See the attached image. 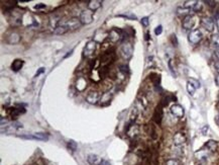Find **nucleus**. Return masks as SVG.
<instances>
[{
    "label": "nucleus",
    "instance_id": "nucleus-28",
    "mask_svg": "<svg viewBox=\"0 0 219 165\" xmlns=\"http://www.w3.org/2000/svg\"><path fill=\"white\" fill-rule=\"evenodd\" d=\"M201 9H202V3L200 1H196L195 4H194V6H193L192 10L195 11V12H199Z\"/></svg>",
    "mask_w": 219,
    "mask_h": 165
},
{
    "label": "nucleus",
    "instance_id": "nucleus-12",
    "mask_svg": "<svg viewBox=\"0 0 219 165\" xmlns=\"http://www.w3.org/2000/svg\"><path fill=\"white\" fill-rule=\"evenodd\" d=\"M194 25H195V21H194V17L192 15H188V16L184 17L183 22H182V26L185 30H192Z\"/></svg>",
    "mask_w": 219,
    "mask_h": 165
},
{
    "label": "nucleus",
    "instance_id": "nucleus-41",
    "mask_svg": "<svg viewBox=\"0 0 219 165\" xmlns=\"http://www.w3.org/2000/svg\"><path fill=\"white\" fill-rule=\"evenodd\" d=\"M206 131H208V126H205L203 129H202V133H203V135H206V134H205Z\"/></svg>",
    "mask_w": 219,
    "mask_h": 165
},
{
    "label": "nucleus",
    "instance_id": "nucleus-11",
    "mask_svg": "<svg viewBox=\"0 0 219 165\" xmlns=\"http://www.w3.org/2000/svg\"><path fill=\"white\" fill-rule=\"evenodd\" d=\"M21 40L20 35L17 31H12L9 35H7V43L10 44V45H15V44H18Z\"/></svg>",
    "mask_w": 219,
    "mask_h": 165
},
{
    "label": "nucleus",
    "instance_id": "nucleus-42",
    "mask_svg": "<svg viewBox=\"0 0 219 165\" xmlns=\"http://www.w3.org/2000/svg\"><path fill=\"white\" fill-rule=\"evenodd\" d=\"M215 82H216L217 85L219 86V74H218V75H216V77H215Z\"/></svg>",
    "mask_w": 219,
    "mask_h": 165
},
{
    "label": "nucleus",
    "instance_id": "nucleus-4",
    "mask_svg": "<svg viewBox=\"0 0 219 165\" xmlns=\"http://www.w3.org/2000/svg\"><path fill=\"white\" fill-rule=\"evenodd\" d=\"M188 40L189 42L192 44V45H197L198 43H200L202 40V33L200 30H193L190 31V34L188 35Z\"/></svg>",
    "mask_w": 219,
    "mask_h": 165
},
{
    "label": "nucleus",
    "instance_id": "nucleus-17",
    "mask_svg": "<svg viewBox=\"0 0 219 165\" xmlns=\"http://www.w3.org/2000/svg\"><path fill=\"white\" fill-rule=\"evenodd\" d=\"M191 9L190 8H187V7H178L177 8V14L179 15V16H188V15H191Z\"/></svg>",
    "mask_w": 219,
    "mask_h": 165
},
{
    "label": "nucleus",
    "instance_id": "nucleus-43",
    "mask_svg": "<svg viewBox=\"0 0 219 165\" xmlns=\"http://www.w3.org/2000/svg\"><path fill=\"white\" fill-rule=\"evenodd\" d=\"M72 53H73V50H72L71 52H69V53H68L66 56H65V58H67V57H69V56H71V55H72Z\"/></svg>",
    "mask_w": 219,
    "mask_h": 165
},
{
    "label": "nucleus",
    "instance_id": "nucleus-6",
    "mask_svg": "<svg viewBox=\"0 0 219 165\" xmlns=\"http://www.w3.org/2000/svg\"><path fill=\"white\" fill-rule=\"evenodd\" d=\"M95 51H96V42L89 41L84 48V56L87 58H90L94 55Z\"/></svg>",
    "mask_w": 219,
    "mask_h": 165
},
{
    "label": "nucleus",
    "instance_id": "nucleus-13",
    "mask_svg": "<svg viewBox=\"0 0 219 165\" xmlns=\"http://www.w3.org/2000/svg\"><path fill=\"white\" fill-rule=\"evenodd\" d=\"M101 5H102V1H100V0H90V1H88V9L91 10V11H95L98 8H100Z\"/></svg>",
    "mask_w": 219,
    "mask_h": 165
},
{
    "label": "nucleus",
    "instance_id": "nucleus-30",
    "mask_svg": "<svg viewBox=\"0 0 219 165\" xmlns=\"http://www.w3.org/2000/svg\"><path fill=\"white\" fill-rule=\"evenodd\" d=\"M166 165H180V161L178 159H169L166 161Z\"/></svg>",
    "mask_w": 219,
    "mask_h": 165
},
{
    "label": "nucleus",
    "instance_id": "nucleus-36",
    "mask_svg": "<svg viewBox=\"0 0 219 165\" xmlns=\"http://www.w3.org/2000/svg\"><path fill=\"white\" fill-rule=\"evenodd\" d=\"M172 42H173V44H174V46H178V41H177L175 35H172Z\"/></svg>",
    "mask_w": 219,
    "mask_h": 165
},
{
    "label": "nucleus",
    "instance_id": "nucleus-18",
    "mask_svg": "<svg viewBox=\"0 0 219 165\" xmlns=\"http://www.w3.org/2000/svg\"><path fill=\"white\" fill-rule=\"evenodd\" d=\"M205 146L207 147V149L209 151H211V152H215L217 150V147H218V144L216 141H214V140H209L207 141V143L205 144Z\"/></svg>",
    "mask_w": 219,
    "mask_h": 165
},
{
    "label": "nucleus",
    "instance_id": "nucleus-38",
    "mask_svg": "<svg viewBox=\"0 0 219 165\" xmlns=\"http://www.w3.org/2000/svg\"><path fill=\"white\" fill-rule=\"evenodd\" d=\"M205 3H207V4L209 6H211V7H214L216 5V2L215 1H205Z\"/></svg>",
    "mask_w": 219,
    "mask_h": 165
},
{
    "label": "nucleus",
    "instance_id": "nucleus-32",
    "mask_svg": "<svg viewBox=\"0 0 219 165\" xmlns=\"http://www.w3.org/2000/svg\"><path fill=\"white\" fill-rule=\"evenodd\" d=\"M141 25H143V26H144V27H147V26H148V25H149V21H148V17H144L143 19H141Z\"/></svg>",
    "mask_w": 219,
    "mask_h": 165
},
{
    "label": "nucleus",
    "instance_id": "nucleus-35",
    "mask_svg": "<svg viewBox=\"0 0 219 165\" xmlns=\"http://www.w3.org/2000/svg\"><path fill=\"white\" fill-rule=\"evenodd\" d=\"M97 165H110V163H109L107 160L102 159V160H100L98 163H97Z\"/></svg>",
    "mask_w": 219,
    "mask_h": 165
},
{
    "label": "nucleus",
    "instance_id": "nucleus-26",
    "mask_svg": "<svg viewBox=\"0 0 219 165\" xmlns=\"http://www.w3.org/2000/svg\"><path fill=\"white\" fill-rule=\"evenodd\" d=\"M211 42L214 47H216L217 49H219V35H214L211 39Z\"/></svg>",
    "mask_w": 219,
    "mask_h": 165
},
{
    "label": "nucleus",
    "instance_id": "nucleus-44",
    "mask_svg": "<svg viewBox=\"0 0 219 165\" xmlns=\"http://www.w3.org/2000/svg\"><path fill=\"white\" fill-rule=\"evenodd\" d=\"M216 25H217V29H218V31H219V17L216 19Z\"/></svg>",
    "mask_w": 219,
    "mask_h": 165
},
{
    "label": "nucleus",
    "instance_id": "nucleus-25",
    "mask_svg": "<svg viewBox=\"0 0 219 165\" xmlns=\"http://www.w3.org/2000/svg\"><path fill=\"white\" fill-rule=\"evenodd\" d=\"M77 147H78V145H77V143L75 142V141L70 140V141L68 142V148L70 149V150L76 151V150H77Z\"/></svg>",
    "mask_w": 219,
    "mask_h": 165
},
{
    "label": "nucleus",
    "instance_id": "nucleus-8",
    "mask_svg": "<svg viewBox=\"0 0 219 165\" xmlns=\"http://www.w3.org/2000/svg\"><path fill=\"white\" fill-rule=\"evenodd\" d=\"M201 26H203L206 31L211 33L214 30V21L211 17H203L201 19Z\"/></svg>",
    "mask_w": 219,
    "mask_h": 165
},
{
    "label": "nucleus",
    "instance_id": "nucleus-22",
    "mask_svg": "<svg viewBox=\"0 0 219 165\" xmlns=\"http://www.w3.org/2000/svg\"><path fill=\"white\" fill-rule=\"evenodd\" d=\"M34 140H39V141H48V136L44 133H35L34 134Z\"/></svg>",
    "mask_w": 219,
    "mask_h": 165
},
{
    "label": "nucleus",
    "instance_id": "nucleus-9",
    "mask_svg": "<svg viewBox=\"0 0 219 165\" xmlns=\"http://www.w3.org/2000/svg\"><path fill=\"white\" fill-rule=\"evenodd\" d=\"M173 142H174V145H175L176 147H180L186 142V137H185V135L183 134V133L178 132L173 137Z\"/></svg>",
    "mask_w": 219,
    "mask_h": 165
},
{
    "label": "nucleus",
    "instance_id": "nucleus-46",
    "mask_svg": "<svg viewBox=\"0 0 219 165\" xmlns=\"http://www.w3.org/2000/svg\"><path fill=\"white\" fill-rule=\"evenodd\" d=\"M218 100H219V94H218Z\"/></svg>",
    "mask_w": 219,
    "mask_h": 165
},
{
    "label": "nucleus",
    "instance_id": "nucleus-7",
    "mask_svg": "<svg viewBox=\"0 0 219 165\" xmlns=\"http://www.w3.org/2000/svg\"><path fill=\"white\" fill-rule=\"evenodd\" d=\"M171 112L173 116H175L176 118H183L184 115H185V111H184V107L180 106V104H174V106H171Z\"/></svg>",
    "mask_w": 219,
    "mask_h": 165
},
{
    "label": "nucleus",
    "instance_id": "nucleus-40",
    "mask_svg": "<svg viewBox=\"0 0 219 165\" xmlns=\"http://www.w3.org/2000/svg\"><path fill=\"white\" fill-rule=\"evenodd\" d=\"M215 70L218 72V74H219V61H217L215 63Z\"/></svg>",
    "mask_w": 219,
    "mask_h": 165
},
{
    "label": "nucleus",
    "instance_id": "nucleus-20",
    "mask_svg": "<svg viewBox=\"0 0 219 165\" xmlns=\"http://www.w3.org/2000/svg\"><path fill=\"white\" fill-rule=\"evenodd\" d=\"M25 111H24V108H12V111L10 112V116L12 119H17V116L20 115V114H23V112Z\"/></svg>",
    "mask_w": 219,
    "mask_h": 165
},
{
    "label": "nucleus",
    "instance_id": "nucleus-27",
    "mask_svg": "<svg viewBox=\"0 0 219 165\" xmlns=\"http://www.w3.org/2000/svg\"><path fill=\"white\" fill-rule=\"evenodd\" d=\"M187 91H188V93H189L190 95H193L194 93H195L196 88L194 87L190 82H188V83H187Z\"/></svg>",
    "mask_w": 219,
    "mask_h": 165
},
{
    "label": "nucleus",
    "instance_id": "nucleus-45",
    "mask_svg": "<svg viewBox=\"0 0 219 165\" xmlns=\"http://www.w3.org/2000/svg\"><path fill=\"white\" fill-rule=\"evenodd\" d=\"M216 56H217V58L219 59V49H216Z\"/></svg>",
    "mask_w": 219,
    "mask_h": 165
},
{
    "label": "nucleus",
    "instance_id": "nucleus-37",
    "mask_svg": "<svg viewBox=\"0 0 219 165\" xmlns=\"http://www.w3.org/2000/svg\"><path fill=\"white\" fill-rule=\"evenodd\" d=\"M44 7H46V4H43V3H40V4L35 5L34 8L35 9H42V8H44Z\"/></svg>",
    "mask_w": 219,
    "mask_h": 165
},
{
    "label": "nucleus",
    "instance_id": "nucleus-5",
    "mask_svg": "<svg viewBox=\"0 0 219 165\" xmlns=\"http://www.w3.org/2000/svg\"><path fill=\"white\" fill-rule=\"evenodd\" d=\"M80 21L82 22V25H90L93 21V11L86 9L83 10L80 14Z\"/></svg>",
    "mask_w": 219,
    "mask_h": 165
},
{
    "label": "nucleus",
    "instance_id": "nucleus-2",
    "mask_svg": "<svg viewBox=\"0 0 219 165\" xmlns=\"http://www.w3.org/2000/svg\"><path fill=\"white\" fill-rule=\"evenodd\" d=\"M108 39L112 43H117L123 39V31L119 29H112L108 34Z\"/></svg>",
    "mask_w": 219,
    "mask_h": 165
},
{
    "label": "nucleus",
    "instance_id": "nucleus-34",
    "mask_svg": "<svg viewBox=\"0 0 219 165\" xmlns=\"http://www.w3.org/2000/svg\"><path fill=\"white\" fill-rule=\"evenodd\" d=\"M120 16H124V17H127V18H130V19H136V16L135 14H131V13H127V14H122Z\"/></svg>",
    "mask_w": 219,
    "mask_h": 165
},
{
    "label": "nucleus",
    "instance_id": "nucleus-29",
    "mask_svg": "<svg viewBox=\"0 0 219 165\" xmlns=\"http://www.w3.org/2000/svg\"><path fill=\"white\" fill-rule=\"evenodd\" d=\"M119 71L121 72V73L126 74L129 72V67L127 65H125V64H123V65H120L119 66Z\"/></svg>",
    "mask_w": 219,
    "mask_h": 165
},
{
    "label": "nucleus",
    "instance_id": "nucleus-19",
    "mask_svg": "<svg viewBox=\"0 0 219 165\" xmlns=\"http://www.w3.org/2000/svg\"><path fill=\"white\" fill-rule=\"evenodd\" d=\"M22 66H23V61H22V60L16 59V60H14V61H13V63H12L11 69L16 72V71H19L20 69H21Z\"/></svg>",
    "mask_w": 219,
    "mask_h": 165
},
{
    "label": "nucleus",
    "instance_id": "nucleus-24",
    "mask_svg": "<svg viewBox=\"0 0 219 165\" xmlns=\"http://www.w3.org/2000/svg\"><path fill=\"white\" fill-rule=\"evenodd\" d=\"M111 100V94L110 92H106V93H104L102 96H101V102L104 103V102H110Z\"/></svg>",
    "mask_w": 219,
    "mask_h": 165
},
{
    "label": "nucleus",
    "instance_id": "nucleus-14",
    "mask_svg": "<svg viewBox=\"0 0 219 165\" xmlns=\"http://www.w3.org/2000/svg\"><path fill=\"white\" fill-rule=\"evenodd\" d=\"M162 119H163V110H162V106H157L153 112V120L157 124H161Z\"/></svg>",
    "mask_w": 219,
    "mask_h": 165
},
{
    "label": "nucleus",
    "instance_id": "nucleus-23",
    "mask_svg": "<svg viewBox=\"0 0 219 165\" xmlns=\"http://www.w3.org/2000/svg\"><path fill=\"white\" fill-rule=\"evenodd\" d=\"M87 161H88V163L91 164V165H94V164L97 165V161H98V156L95 155V154H89L88 157H87Z\"/></svg>",
    "mask_w": 219,
    "mask_h": 165
},
{
    "label": "nucleus",
    "instance_id": "nucleus-16",
    "mask_svg": "<svg viewBox=\"0 0 219 165\" xmlns=\"http://www.w3.org/2000/svg\"><path fill=\"white\" fill-rule=\"evenodd\" d=\"M76 87L79 91H83L87 87V81L83 77H79L76 81Z\"/></svg>",
    "mask_w": 219,
    "mask_h": 165
},
{
    "label": "nucleus",
    "instance_id": "nucleus-21",
    "mask_svg": "<svg viewBox=\"0 0 219 165\" xmlns=\"http://www.w3.org/2000/svg\"><path fill=\"white\" fill-rule=\"evenodd\" d=\"M67 31H68V30H67L66 26H63V25H59L54 30V34H56V35H64V34H66Z\"/></svg>",
    "mask_w": 219,
    "mask_h": 165
},
{
    "label": "nucleus",
    "instance_id": "nucleus-10",
    "mask_svg": "<svg viewBox=\"0 0 219 165\" xmlns=\"http://www.w3.org/2000/svg\"><path fill=\"white\" fill-rule=\"evenodd\" d=\"M100 99V93L98 91H90L86 96V101L91 104H96Z\"/></svg>",
    "mask_w": 219,
    "mask_h": 165
},
{
    "label": "nucleus",
    "instance_id": "nucleus-39",
    "mask_svg": "<svg viewBox=\"0 0 219 165\" xmlns=\"http://www.w3.org/2000/svg\"><path fill=\"white\" fill-rule=\"evenodd\" d=\"M43 71H44V68H40V69L38 71V72H36V73H35V76H39V74H42V73H43Z\"/></svg>",
    "mask_w": 219,
    "mask_h": 165
},
{
    "label": "nucleus",
    "instance_id": "nucleus-33",
    "mask_svg": "<svg viewBox=\"0 0 219 165\" xmlns=\"http://www.w3.org/2000/svg\"><path fill=\"white\" fill-rule=\"evenodd\" d=\"M162 33H163V26H157L156 30H155V34H156L157 35H160Z\"/></svg>",
    "mask_w": 219,
    "mask_h": 165
},
{
    "label": "nucleus",
    "instance_id": "nucleus-15",
    "mask_svg": "<svg viewBox=\"0 0 219 165\" xmlns=\"http://www.w3.org/2000/svg\"><path fill=\"white\" fill-rule=\"evenodd\" d=\"M112 53H104L102 55V58H101V64H102L103 66L105 67H107L108 64H110L112 62V60H113V57H112Z\"/></svg>",
    "mask_w": 219,
    "mask_h": 165
},
{
    "label": "nucleus",
    "instance_id": "nucleus-1",
    "mask_svg": "<svg viewBox=\"0 0 219 165\" xmlns=\"http://www.w3.org/2000/svg\"><path fill=\"white\" fill-rule=\"evenodd\" d=\"M63 26H66L68 31H76L82 26V22L80 21V18L78 17H71L69 21L63 23Z\"/></svg>",
    "mask_w": 219,
    "mask_h": 165
},
{
    "label": "nucleus",
    "instance_id": "nucleus-31",
    "mask_svg": "<svg viewBox=\"0 0 219 165\" xmlns=\"http://www.w3.org/2000/svg\"><path fill=\"white\" fill-rule=\"evenodd\" d=\"M188 82H190L192 84V85L194 86L197 89V88H199L200 87V82L198 81V80H196V79H193V78H191V79H189L188 80Z\"/></svg>",
    "mask_w": 219,
    "mask_h": 165
},
{
    "label": "nucleus",
    "instance_id": "nucleus-3",
    "mask_svg": "<svg viewBox=\"0 0 219 165\" xmlns=\"http://www.w3.org/2000/svg\"><path fill=\"white\" fill-rule=\"evenodd\" d=\"M121 56L123 57V59L125 60H129L132 57V54H133V47L130 43H125L121 47Z\"/></svg>",
    "mask_w": 219,
    "mask_h": 165
}]
</instances>
